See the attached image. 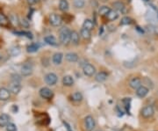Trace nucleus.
Returning <instances> with one entry per match:
<instances>
[{
	"label": "nucleus",
	"instance_id": "nucleus-13",
	"mask_svg": "<svg viewBox=\"0 0 158 131\" xmlns=\"http://www.w3.org/2000/svg\"><path fill=\"white\" fill-rule=\"evenodd\" d=\"M21 91V84L19 82H12L10 85V92L13 94H18Z\"/></svg>",
	"mask_w": 158,
	"mask_h": 131
},
{
	"label": "nucleus",
	"instance_id": "nucleus-38",
	"mask_svg": "<svg viewBox=\"0 0 158 131\" xmlns=\"http://www.w3.org/2000/svg\"><path fill=\"white\" fill-rule=\"evenodd\" d=\"M63 124L66 126V128H67V129H68V131H73V130H71V128H70V125L68 124V123H66V122H63Z\"/></svg>",
	"mask_w": 158,
	"mask_h": 131
},
{
	"label": "nucleus",
	"instance_id": "nucleus-19",
	"mask_svg": "<svg viewBox=\"0 0 158 131\" xmlns=\"http://www.w3.org/2000/svg\"><path fill=\"white\" fill-rule=\"evenodd\" d=\"M44 40L45 42L47 43L48 45H50V46H56L57 45V40L56 38L54 36V35H48L44 38Z\"/></svg>",
	"mask_w": 158,
	"mask_h": 131
},
{
	"label": "nucleus",
	"instance_id": "nucleus-20",
	"mask_svg": "<svg viewBox=\"0 0 158 131\" xmlns=\"http://www.w3.org/2000/svg\"><path fill=\"white\" fill-rule=\"evenodd\" d=\"M107 78H108V74L105 71H100L95 76V80L98 83H102V82H105L107 79Z\"/></svg>",
	"mask_w": 158,
	"mask_h": 131
},
{
	"label": "nucleus",
	"instance_id": "nucleus-25",
	"mask_svg": "<svg viewBox=\"0 0 158 131\" xmlns=\"http://www.w3.org/2000/svg\"><path fill=\"white\" fill-rule=\"evenodd\" d=\"M83 27L86 28V29H88L90 31H92L94 28V23L92 22V20H91V19H85L83 21Z\"/></svg>",
	"mask_w": 158,
	"mask_h": 131
},
{
	"label": "nucleus",
	"instance_id": "nucleus-24",
	"mask_svg": "<svg viewBox=\"0 0 158 131\" xmlns=\"http://www.w3.org/2000/svg\"><path fill=\"white\" fill-rule=\"evenodd\" d=\"M40 49V45L37 44V43H31L27 47V51L28 53H35L39 50Z\"/></svg>",
	"mask_w": 158,
	"mask_h": 131
},
{
	"label": "nucleus",
	"instance_id": "nucleus-22",
	"mask_svg": "<svg viewBox=\"0 0 158 131\" xmlns=\"http://www.w3.org/2000/svg\"><path fill=\"white\" fill-rule=\"evenodd\" d=\"M9 23H10L9 19L5 14L0 13V26L4 27H6L9 26Z\"/></svg>",
	"mask_w": 158,
	"mask_h": 131
},
{
	"label": "nucleus",
	"instance_id": "nucleus-15",
	"mask_svg": "<svg viewBox=\"0 0 158 131\" xmlns=\"http://www.w3.org/2000/svg\"><path fill=\"white\" fill-rule=\"evenodd\" d=\"M75 81H74V78L70 76V75H67V76H64L62 78V84L64 86H67V87H70L74 84Z\"/></svg>",
	"mask_w": 158,
	"mask_h": 131
},
{
	"label": "nucleus",
	"instance_id": "nucleus-33",
	"mask_svg": "<svg viewBox=\"0 0 158 131\" xmlns=\"http://www.w3.org/2000/svg\"><path fill=\"white\" fill-rule=\"evenodd\" d=\"M5 128H6V131H17L16 125L14 123H12V122H9Z\"/></svg>",
	"mask_w": 158,
	"mask_h": 131
},
{
	"label": "nucleus",
	"instance_id": "nucleus-8",
	"mask_svg": "<svg viewBox=\"0 0 158 131\" xmlns=\"http://www.w3.org/2000/svg\"><path fill=\"white\" fill-rule=\"evenodd\" d=\"M33 66H32V64L30 63H25L23 64V66L21 67V75L23 76V77H28L30 75H32L33 73Z\"/></svg>",
	"mask_w": 158,
	"mask_h": 131
},
{
	"label": "nucleus",
	"instance_id": "nucleus-26",
	"mask_svg": "<svg viewBox=\"0 0 158 131\" xmlns=\"http://www.w3.org/2000/svg\"><path fill=\"white\" fill-rule=\"evenodd\" d=\"M80 34H81V36L83 38V39H85V40H89L90 38H91V31L90 30H88V29H86V28H82L81 29V31H80Z\"/></svg>",
	"mask_w": 158,
	"mask_h": 131
},
{
	"label": "nucleus",
	"instance_id": "nucleus-23",
	"mask_svg": "<svg viewBox=\"0 0 158 131\" xmlns=\"http://www.w3.org/2000/svg\"><path fill=\"white\" fill-rule=\"evenodd\" d=\"M106 17H107V19L109 20L114 21V20H116L119 18V12L117 11H115V10H111L108 12V14L106 15Z\"/></svg>",
	"mask_w": 158,
	"mask_h": 131
},
{
	"label": "nucleus",
	"instance_id": "nucleus-10",
	"mask_svg": "<svg viewBox=\"0 0 158 131\" xmlns=\"http://www.w3.org/2000/svg\"><path fill=\"white\" fill-rule=\"evenodd\" d=\"M112 6H114V10L117 11L118 12H121V13H126L127 12L126 5L121 1L114 2V4H112Z\"/></svg>",
	"mask_w": 158,
	"mask_h": 131
},
{
	"label": "nucleus",
	"instance_id": "nucleus-5",
	"mask_svg": "<svg viewBox=\"0 0 158 131\" xmlns=\"http://www.w3.org/2000/svg\"><path fill=\"white\" fill-rule=\"evenodd\" d=\"M83 74L87 77H92L96 73V68L91 63H86L83 66Z\"/></svg>",
	"mask_w": 158,
	"mask_h": 131
},
{
	"label": "nucleus",
	"instance_id": "nucleus-36",
	"mask_svg": "<svg viewBox=\"0 0 158 131\" xmlns=\"http://www.w3.org/2000/svg\"><path fill=\"white\" fill-rule=\"evenodd\" d=\"M20 24L23 27H29V21H27L26 19H22L20 20Z\"/></svg>",
	"mask_w": 158,
	"mask_h": 131
},
{
	"label": "nucleus",
	"instance_id": "nucleus-31",
	"mask_svg": "<svg viewBox=\"0 0 158 131\" xmlns=\"http://www.w3.org/2000/svg\"><path fill=\"white\" fill-rule=\"evenodd\" d=\"M74 6L77 9H81L84 6V0H74Z\"/></svg>",
	"mask_w": 158,
	"mask_h": 131
},
{
	"label": "nucleus",
	"instance_id": "nucleus-29",
	"mask_svg": "<svg viewBox=\"0 0 158 131\" xmlns=\"http://www.w3.org/2000/svg\"><path fill=\"white\" fill-rule=\"evenodd\" d=\"M131 23H132V19L130 17H127V16L123 17L120 20V25H122V26L130 25Z\"/></svg>",
	"mask_w": 158,
	"mask_h": 131
},
{
	"label": "nucleus",
	"instance_id": "nucleus-30",
	"mask_svg": "<svg viewBox=\"0 0 158 131\" xmlns=\"http://www.w3.org/2000/svg\"><path fill=\"white\" fill-rule=\"evenodd\" d=\"M14 34H18L19 36H26L28 39H33V34L30 32H25V31L22 32V31H20V32H14Z\"/></svg>",
	"mask_w": 158,
	"mask_h": 131
},
{
	"label": "nucleus",
	"instance_id": "nucleus-6",
	"mask_svg": "<svg viewBox=\"0 0 158 131\" xmlns=\"http://www.w3.org/2000/svg\"><path fill=\"white\" fill-rule=\"evenodd\" d=\"M49 22L54 27H59L62 23V18L56 13H53L49 17Z\"/></svg>",
	"mask_w": 158,
	"mask_h": 131
},
{
	"label": "nucleus",
	"instance_id": "nucleus-17",
	"mask_svg": "<svg viewBox=\"0 0 158 131\" xmlns=\"http://www.w3.org/2000/svg\"><path fill=\"white\" fill-rule=\"evenodd\" d=\"M70 42L74 45H78L80 42V35L77 31H71L70 34Z\"/></svg>",
	"mask_w": 158,
	"mask_h": 131
},
{
	"label": "nucleus",
	"instance_id": "nucleus-21",
	"mask_svg": "<svg viewBox=\"0 0 158 131\" xmlns=\"http://www.w3.org/2000/svg\"><path fill=\"white\" fill-rule=\"evenodd\" d=\"M70 8V5L68 0H60L59 1V9L62 12H67Z\"/></svg>",
	"mask_w": 158,
	"mask_h": 131
},
{
	"label": "nucleus",
	"instance_id": "nucleus-9",
	"mask_svg": "<svg viewBox=\"0 0 158 131\" xmlns=\"http://www.w3.org/2000/svg\"><path fill=\"white\" fill-rule=\"evenodd\" d=\"M149 90L148 87L144 86V85H141L140 87H138V88L136 89V92H135V93H136V95L139 97V98H144L148 95Z\"/></svg>",
	"mask_w": 158,
	"mask_h": 131
},
{
	"label": "nucleus",
	"instance_id": "nucleus-34",
	"mask_svg": "<svg viewBox=\"0 0 158 131\" xmlns=\"http://www.w3.org/2000/svg\"><path fill=\"white\" fill-rule=\"evenodd\" d=\"M11 54H12V56H18V55L20 54V49H19V48H18V47H13V48L11 49Z\"/></svg>",
	"mask_w": 158,
	"mask_h": 131
},
{
	"label": "nucleus",
	"instance_id": "nucleus-27",
	"mask_svg": "<svg viewBox=\"0 0 158 131\" xmlns=\"http://www.w3.org/2000/svg\"><path fill=\"white\" fill-rule=\"evenodd\" d=\"M83 94L79 92H77V93H73L72 96H71V99L75 102H80V101L83 100Z\"/></svg>",
	"mask_w": 158,
	"mask_h": 131
},
{
	"label": "nucleus",
	"instance_id": "nucleus-32",
	"mask_svg": "<svg viewBox=\"0 0 158 131\" xmlns=\"http://www.w3.org/2000/svg\"><path fill=\"white\" fill-rule=\"evenodd\" d=\"M9 20H10V22H12L14 25H18V17L15 14H11Z\"/></svg>",
	"mask_w": 158,
	"mask_h": 131
},
{
	"label": "nucleus",
	"instance_id": "nucleus-3",
	"mask_svg": "<svg viewBox=\"0 0 158 131\" xmlns=\"http://www.w3.org/2000/svg\"><path fill=\"white\" fill-rule=\"evenodd\" d=\"M39 93H40V96L45 99H51L54 96L53 91L51 89H49V87H42V88L40 90Z\"/></svg>",
	"mask_w": 158,
	"mask_h": 131
},
{
	"label": "nucleus",
	"instance_id": "nucleus-37",
	"mask_svg": "<svg viewBox=\"0 0 158 131\" xmlns=\"http://www.w3.org/2000/svg\"><path fill=\"white\" fill-rule=\"evenodd\" d=\"M27 2L29 5H34L40 2V0H27Z\"/></svg>",
	"mask_w": 158,
	"mask_h": 131
},
{
	"label": "nucleus",
	"instance_id": "nucleus-16",
	"mask_svg": "<svg viewBox=\"0 0 158 131\" xmlns=\"http://www.w3.org/2000/svg\"><path fill=\"white\" fill-rule=\"evenodd\" d=\"M62 59H63V54L61 53V52H58V53H55L53 56L52 62L55 65H60L62 62Z\"/></svg>",
	"mask_w": 158,
	"mask_h": 131
},
{
	"label": "nucleus",
	"instance_id": "nucleus-18",
	"mask_svg": "<svg viewBox=\"0 0 158 131\" xmlns=\"http://www.w3.org/2000/svg\"><path fill=\"white\" fill-rule=\"evenodd\" d=\"M10 121V116L6 114H2L0 115V127L5 128Z\"/></svg>",
	"mask_w": 158,
	"mask_h": 131
},
{
	"label": "nucleus",
	"instance_id": "nucleus-11",
	"mask_svg": "<svg viewBox=\"0 0 158 131\" xmlns=\"http://www.w3.org/2000/svg\"><path fill=\"white\" fill-rule=\"evenodd\" d=\"M10 97H11V92L9 89L5 88V87L0 89V100L6 101L10 99Z\"/></svg>",
	"mask_w": 158,
	"mask_h": 131
},
{
	"label": "nucleus",
	"instance_id": "nucleus-2",
	"mask_svg": "<svg viewBox=\"0 0 158 131\" xmlns=\"http://www.w3.org/2000/svg\"><path fill=\"white\" fill-rule=\"evenodd\" d=\"M96 127V121L92 115H88L84 119V128L86 131H92Z\"/></svg>",
	"mask_w": 158,
	"mask_h": 131
},
{
	"label": "nucleus",
	"instance_id": "nucleus-28",
	"mask_svg": "<svg viewBox=\"0 0 158 131\" xmlns=\"http://www.w3.org/2000/svg\"><path fill=\"white\" fill-rule=\"evenodd\" d=\"M110 11H111L110 7H108V6H106V5H103V6H101V7L99 8L98 13H99V15H101V16H106Z\"/></svg>",
	"mask_w": 158,
	"mask_h": 131
},
{
	"label": "nucleus",
	"instance_id": "nucleus-35",
	"mask_svg": "<svg viewBox=\"0 0 158 131\" xmlns=\"http://www.w3.org/2000/svg\"><path fill=\"white\" fill-rule=\"evenodd\" d=\"M12 82H19L20 83L21 78L18 74H13V75H12Z\"/></svg>",
	"mask_w": 158,
	"mask_h": 131
},
{
	"label": "nucleus",
	"instance_id": "nucleus-12",
	"mask_svg": "<svg viewBox=\"0 0 158 131\" xmlns=\"http://www.w3.org/2000/svg\"><path fill=\"white\" fill-rule=\"evenodd\" d=\"M141 85H142V79L139 78H133L129 81V86L132 89L136 90Z\"/></svg>",
	"mask_w": 158,
	"mask_h": 131
},
{
	"label": "nucleus",
	"instance_id": "nucleus-14",
	"mask_svg": "<svg viewBox=\"0 0 158 131\" xmlns=\"http://www.w3.org/2000/svg\"><path fill=\"white\" fill-rule=\"evenodd\" d=\"M65 59L70 62H76L78 61L79 59V56L77 53H74V52H70V53H67L65 55Z\"/></svg>",
	"mask_w": 158,
	"mask_h": 131
},
{
	"label": "nucleus",
	"instance_id": "nucleus-39",
	"mask_svg": "<svg viewBox=\"0 0 158 131\" xmlns=\"http://www.w3.org/2000/svg\"><path fill=\"white\" fill-rule=\"evenodd\" d=\"M0 58H1V56H0Z\"/></svg>",
	"mask_w": 158,
	"mask_h": 131
},
{
	"label": "nucleus",
	"instance_id": "nucleus-4",
	"mask_svg": "<svg viewBox=\"0 0 158 131\" xmlns=\"http://www.w3.org/2000/svg\"><path fill=\"white\" fill-rule=\"evenodd\" d=\"M45 82H46L47 84L50 85V86H53L55 84H56L57 81H58V78H57V75L53 73V72H49L48 73L46 76H45Z\"/></svg>",
	"mask_w": 158,
	"mask_h": 131
},
{
	"label": "nucleus",
	"instance_id": "nucleus-7",
	"mask_svg": "<svg viewBox=\"0 0 158 131\" xmlns=\"http://www.w3.org/2000/svg\"><path fill=\"white\" fill-rule=\"evenodd\" d=\"M142 117L148 119V118H150L154 115L155 114V110H154V107L153 106H144L142 109V112H141Z\"/></svg>",
	"mask_w": 158,
	"mask_h": 131
},
{
	"label": "nucleus",
	"instance_id": "nucleus-1",
	"mask_svg": "<svg viewBox=\"0 0 158 131\" xmlns=\"http://www.w3.org/2000/svg\"><path fill=\"white\" fill-rule=\"evenodd\" d=\"M70 34L71 31L69 27H62L60 32H59V39L60 41L62 42V44L63 45H68L70 42Z\"/></svg>",
	"mask_w": 158,
	"mask_h": 131
}]
</instances>
